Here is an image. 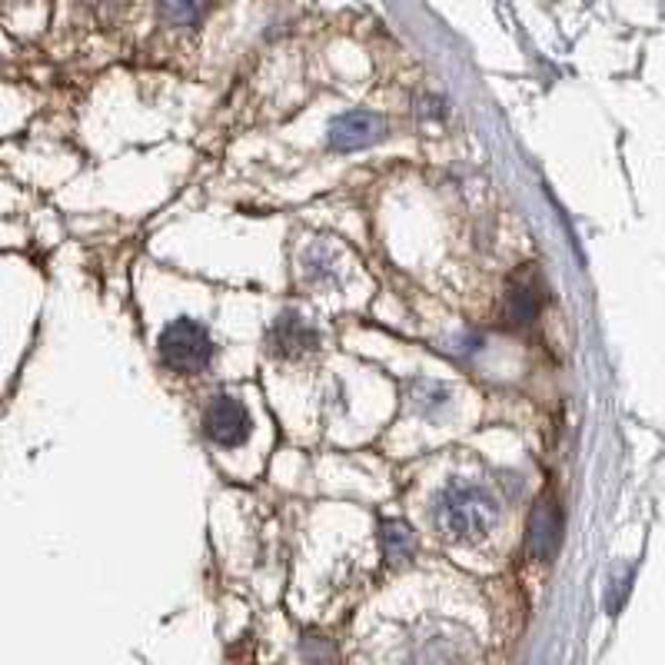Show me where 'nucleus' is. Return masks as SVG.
Instances as JSON below:
<instances>
[{
  "label": "nucleus",
  "mask_w": 665,
  "mask_h": 665,
  "mask_svg": "<svg viewBox=\"0 0 665 665\" xmlns=\"http://www.w3.org/2000/svg\"><path fill=\"white\" fill-rule=\"evenodd\" d=\"M203 430L220 446H240V443H246L249 433H254V420H249V412L240 399L213 396L203 412Z\"/></svg>",
  "instance_id": "nucleus-3"
},
{
  "label": "nucleus",
  "mask_w": 665,
  "mask_h": 665,
  "mask_svg": "<svg viewBox=\"0 0 665 665\" xmlns=\"http://www.w3.org/2000/svg\"><path fill=\"white\" fill-rule=\"evenodd\" d=\"M270 347L280 357H303L310 350L319 347V332L296 313H283L277 316V323L270 326Z\"/></svg>",
  "instance_id": "nucleus-5"
},
{
  "label": "nucleus",
  "mask_w": 665,
  "mask_h": 665,
  "mask_svg": "<svg viewBox=\"0 0 665 665\" xmlns=\"http://www.w3.org/2000/svg\"><path fill=\"white\" fill-rule=\"evenodd\" d=\"M383 137V120L370 110H347L329 124V143L340 150H357Z\"/></svg>",
  "instance_id": "nucleus-4"
},
{
  "label": "nucleus",
  "mask_w": 665,
  "mask_h": 665,
  "mask_svg": "<svg viewBox=\"0 0 665 665\" xmlns=\"http://www.w3.org/2000/svg\"><path fill=\"white\" fill-rule=\"evenodd\" d=\"M160 360L177 373H197L213 360V340L203 323L190 316H177L163 326L156 340Z\"/></svg>",
  "instance_id": "nucleus-2"
},
{
  "label": "nucleus",
  "mask_w": 665,
  "mask_h": 665,
  "mask_svg": "<svg viewBox=\"0 0 665 665\" xmlns=\"http://www.w3.org/2000/svg\"><path fill=\"white\" fill-rule=\"evenodd\" d=\"M510 316H513V323H529L536 316V300L529 290H516L510 296Z\"/></svg>",
  "instance_id": "nucleus-8"
},
{
  "label": "nucleus",
  "mask_w": 665,
  "mask_h": 665,
  "mask_svg": "<svg viewBox=\"0 0 665 665\" xmlns=\"http://www.w3.org/2000/svg\"><path fill=\"white\" fill-rule=\"evenodd\" d=\"M499 516L495 495L476 482H450L433 506L436 529L453 542H476L482 539Z\"/></svg>",
  "instance_id": "nucleus-1"
},
{
  "label": "nucleus",
  "mask_w": 665,
  "mask_h": 665,
  "mask_svg": "<svg viewBox=\"0 0 665 665\" xmlns=\"http://www.w3.org/2000/svg\"><path fill=\"white\" fill-rule=\"evenodd\" d=\"M380 539H383V552H386V559L402 562V559L412 556V546H416V542H412V533H409L406 523H399V520H386Z\"/></svg>",
  "instance_id": "nucleus-7"
},
{
  "label": "nucleus",
  "mask_w": 665,
  "mask_h": 665,
  "mask_svg": "<svg viewBox=\"0 0 665 665\" xmlns=\"http://www.w3.org/2000/svg\"><path fill=\"white\" fill-rule=\"evenodd\" d=\"M559 546V516L552 503H542L529 520V552L536 559H549Z\"/></svg>",
  "instance_id": "nucleus-6"
}]
</instances>
